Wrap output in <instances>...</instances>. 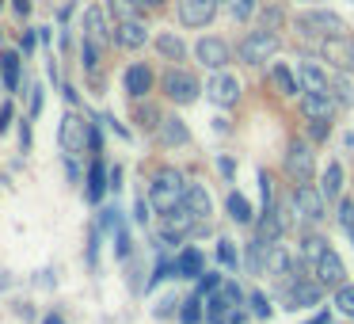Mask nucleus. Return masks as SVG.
<instances>
[{
    "label": "nucleus",
    "mask_w": 354,
    "mask_h": 324,
    "mask_svg": "<svg viewBox=\"0 0 354 324\" xmlns=\"http://www.w3.org/2000/svg\"><path fill=\"white\" fill-rule=\"evenodd\" d=\"M286 172H290L297 183H308L313 179V149H308L305 138L290 141V153H286Z\"/></svg>",
    "instance_id": "nucleus-8"
},
{
    "label": "nucleus",
    "mask_w": 354,
    "mask_h": 324,
    "mask_svg": "<svg viewBox=\"0 0 354 324\" xmlns=\"http://www.w3.org/2000/svg\"><path fill=\"white\" fill-rule=\"evenodd\" d=\"M12 8H16L19 16H27V12H31V0H12Z\"/></svg>",
    "instance_id": "nucleus-42"
},
{
    "label": "nucleus",
    "mask_w": 354,
    "mask_h": 324,
    "mask_svg": "<svg viewBox=\"0 0 354 324\" xmlns=\"http://www.w3.org/2000/svg\"><path fill=\"white\" fill-rule=\"evenodd\" d=\"M194 57H198V65H206V69L221 73L225 65H229V42L217 39V35H206V39L194 42Z\"/></svg>",
    "instance_id": "nucleus-6"
},
{
    "label": "nucleus",
    "mask_w": 354,
    "mask_h": 324,
    "mask_svg": "<svg viewBox=\"0 0 354 324\" xmlns=\"http://www.w3.org/2000/svg\"><path fill=\"white\" fill-rule=\"evenodd\" d=\"M122 84H126V92H130L133 100H141V96H149V88H153V69H149V65H130L126 77H122Z\"/></svg>",
    "instance_id": "nucleus-18"
},
{
    "label": "nucleus",
    "mask_w": 354,
    "mask_h": 324,
    "mask_svg": "<svg viewBox=\"0 0 354 324\" xmlns=\"http://www.w3.org/2000/svg\"><path fill=\"white\" fill-rule=\"evenodd\" d=\"M179 321H183V324H198V321H202V294H194V298L183 301V309H179Z\"/></svg>",
    "instance_id": "nucleus-30"
},
{
    "label": "nucleus",
    "mask_w": 354,
    "mask_h": 324,
    "mask_svg": "<svg viewBox=\"0 0 354 324\" xmlns=\"http://www.w3.org/2000/svg\"><path fill=\"white\" fill-rule=\"evenodd\" d=\"M320 195H324V199H331V202H335L339 195H343V164H339V161H331L328 168H324V179H320Z\"/></svg>",
    "instance_id": "nucleus-21"
},
{
    "label": "nucleus",
    "mask_w": 354,
    "mask_h": 324,
    "mask_svg": "<svg viewBox=\"0 0 354 324\" xmlns=\"http://www.w3.org/2000/svg\"><path fill=\"white\" fill-rule=\"evenodd\" d=\"M229 214H232V222H240V225H252L255 222V214H252V202L244 199V195H229Z\"/></svg>",
    "instance_id": "nucleus-27"
},
{
    "label": "nucleus",
    "mask_w": 354,
    "mask_h": 324,
    "mask_svg": "<svg viewBox=\"0 0 354 324\" xmlns=\"http://www.w3.org/2000/svg\"><path fill=\"white\" fill-rule=\"evenodd\" d=\"M335 309H339V313H343V316H351V321H354V286H339V290H335Z\"/></svg>",
    "instance_id": "nucleus-31"
},
{
    "label": "nucleus",
    "mask_w": 354,
    "mask_h": 324,
    "mask_svg": "<svg viewBox=\"0 0 354 324\" xmlns=\"http://www.w3.org/2000/svg\"><path fill=\"white\" fill-rule=\"evenodd\" d=\"M202 252L198 248H183L179 252V260H176V278H202L206 271H202Z\"/></svg>",
    "instance_id": "nucleus-19"
},
{
    "label": "nucleus",
    "mask_w": 354,
    "mask_h": 324,
    "mask_svg": "<svg viewBox=\"0 0 354 324\" xmlns=\"http://www.w3.org/2000/svg\"><path fill=\"white\" fill-rule=\"evenodd\" d=\"M42 324H65V321H62V316H54V313H50V316H46V321H42Z\"/></svg>",
    "instance_id": "nucleus-44"
},
{
    "label": "nucleus",
    "mask_w": 354,
    "mask_h": 324,
    "mask_svg": "<svg viewBox=\"0 0 354 324\" xmlns=\"http://www.w3.org/2000/svg\"><path fill=\"white\" fill-rule=\"evenodd\" d=\"M198 222V217L191 214V210L179 202L176 210H168V214H160V237L164 240H183L187 233H191V225Z\"/></svg>",
    "instance_id": "nucleus-9"
},
{
    "label": "nucleus",
    "mask_w": 354,
    "mask_h": 324,
    "mask_svg": "<svg viewBox=\"0 0 354 324\" xmlns=\"http://www.w3.org/2000/svg\"><path fill=\"white\" fill-rule=\"evenodd\" d=\"M183 195H187L183 172L160 168V172L153 176V183H149V206H153L156 214H168V210H176L179 202H183Z\"/></svg>",
    "instance_id": "nucleus-1"
},
{
    "label": "nucleus",
    "mask_w": 354,
    "mask_h": 324,
    "mask_svg": "<svg viewBox=\"0 0 354 324\" xmlns=\"http://www.w3.org/2000/svg\"><path fill=\"white\" fill-rule=\"evenodd\" d=\"M115 39V35L107 31V16H103L100 8H88L84 12V42H92V46H107V42Z\"/></svg>",
    "instance_id": "nucleus-15"
},
{
    "label": "nucleus",
    "mask_w": 354,
    "mask_h": 324,
    "mask_svg": "<svg viewBox=\"0 0 354 324\" xmlns=\"http://www.w3.org/2000/svg\"><path fill=\"white\" fill-rule=\"evenodd\" d=\"M335 96L331 92H305V100H301V111H305V118H331L335 115Z\"/></svg>",
    "instance_id": "nucleus-16"
},
{
    "label": "nucleus",
    "mask_w": 354,
    "mask_h": 324,
    "mask_svg": "<svg viewBox=\"0 0 354 324\" xmlns=\"http://www.w3.org/2000/svg\"><path fill=\"white\" fill-rule=\"evenodd\" d=\"M324 252H328V240H324V237H305V255H308V260H320V255Z\"/></svg>",
    "instance_id": "nucleus-36"
},
{
    "label": "nucleus",
    "mask_w": 354,
    "mask_h": 324,
    "mask_svg": "<svg viewBox=\"0 0 354 324\" xmlns=\"http://www.w3.org/2000/svg\"><path fill=\"white\" fill-rule=\"evenodd\" d=\"M217 260H221L229 271H236V248H232V240H225V237L217 240Z\"/></svg>",
    "instance_id": "nucleus-34"
},
{
    "label": "nucleus",
    "mask_w": 354,
    "mask_h": 324,
    "mask_svg": "<svg viewBox=\"0 0 354 324\" xmlns=\"http://www.w3.org/2000/svg\"><path fill=\"white\" fill-rule=\"evenodd\" d=\"M198 80H194V73L187 69H168L164 73V96H168L171 103H194L198 100Z\"/></svg>",
    "instance_id": "nucleus-4"
},
{
    "label": "nucleus",
    "mask_w": 354,
    "mask_h": 324,
    "mask_svg": "<svg viewBox=\"0 0 354 324\" xmlns=\"http://www.w3.org/2000/svg\"><path fill=\"white\" fill-rule=\"evenodd\" d=\"M183 206L191 210V214L198 217V222H206V217H209V195H206V187H202V183H187Z\"/></svg>",
    "instance_id": "nucleus-20"
},
{
    "label": "nucleus",
    "mask_w": 354,
    "mask_h": 324,
    "mask_svg": "<svg viewBox=\"0 0 354 324\" xmlns=\"http://www.w3.org/2000/svg\"><path fill=\"white\" fill-rule=\"evenodd\" d=\"M308 324H328V313H320L316 321H308Z\"/></svg>",
    "instance_id": "nucleus-45"
},
{
    "label": "nucleus",
    "mask_w": 354,
    "mask_h": 324,
    "mask_svg": "<svg viewBox=\"0 0 354 324\" xmlns=\"http://www.w3.org/2000/svg\"><path fill=\"white\" fill-rule=\"evenodd\" d=\"M320 282H313V278H297V282L286 290V309H305V305H316L320 301Z\"/></svg>",
    "instance_id": "nucleus-14"
},
{
    "label": "nucleus",
    "mask_w": 354,
    "mask_h": 324,
    "mask_svg": "<svg viewBox=\"0 0 354 324\" xmlns=\"http://www.w3.org/2000/svg\"><path fill=\"white\" fill-rule=\"evenodd\" d=\"M221 286V275H202L198 278V294H214Z\"/></svg>",
    "instance_id": "nucleus-39"
},
{
    "label": "nucleus",
    "mask_w": 354,
    "mask_h": 324,
    "mask_svg": "<svg viewBox=\"0 0 354 324\" xmlns=\"http://www.w3.org/2000/svg\"><path fill=\"white\" fill-rule=\"evenodd\" d=\"M138 4H141V8H160L164 0H138Z\"/></svg>",
    "instance_id": "nucleus-43"
},
{
    "label": "nucleus",
    "mask_w": 354,
    "mask_h": 324,
    "mask_svg": "<svg viewBox=\"0 0 354 324\" xmlns=\"http://www.w3.org/2000/svg\"><path fill=\"white\" fill-rule=\"evenodd\" d=\"M308 138H313V141L328 138V118H308Z\"/></svg>",
    "instance_id": "nucleus-38"
},
{
    "label": "nucleus",
    "mask_w": 354,
    "mask_h": 324,
    "mask_svg": "<svg viewBox=\"0 0 354 324\" xmlns=\"http://www.w3.org/2000/svg\"><path fill=\"white\" fill-rule=\"evenodd\" d=\"M115 42H118L122 50H138V46H145V42H149L145 24H141V19H126V24H118V27H115Z\"/></svg>",
    "instance_id": "nucleus-17"
},
{
    "label": "nucleus",
    "mask_w": 354,
    "mask_h": 324,
    "mask_svg": "<svg viewBox=\"0 0 354 324\" xmlns=\"http://www.w3.org/2000/svg\"><path fill=\"white\" fill-rule=\"evenodd\" d=\"M107 168H103V161H92V168H88V202H100L103 191H107Z\"/></svg>",
    "instance_id": "nucleus-23"
},
{
    "label": "nucleus",
    "mask_w": 354,
    "mask_h": 324,
    "mask_svg": "<svg viewBox=\"0 0 354 324\" xmlns=\"http://www.w3.org/2000/svg\"><path fill=\"white\" fill-rule=\"evenodd\" d=\"M335 214H339V225H343V229L354 237V202H351V199H343V202H339Z\"/></svg>",
    "instance_id": "nucleus-35"
},
{
    "label": "nucleus",
    "mask_w": 354,
    "mask_h": 324,
    "mask_svg": "<svg viewBox=\"0 0 354 324\" xmlns=\"http://www.w3.org/2000/svg\"><path fill=\"white\" fill-rule=\"evenodd\" d=\"M313 275H316V282L320 286H343V278H346V267H343V260H339V252L335 248H328V252L320 255V260L313 263Z\"/></svg>",
    "instance_id": "nucleus-10"
},
{
    "label": "nucleus",
    "mask_w": 354,
    "mask_h": 324,
    "mask_svg": "<svg viewBox=\"0 0 354 324\" xmlns=\"http://www.w3.org/2000/svg\"><path fill=\"white\" fill-rule=\"evenodd\" d=\"M293 206H297V214L305 217V222H320L324 217V195L313 191L308 183H297V191H293Z\"/></svg>",
    "instance_id": "nucleus-13"
},
{
    "label": "nucleus",
    "mask_w": 354,
    "mask_h": 324,
    "mask_svg": "<svg viewBox=\"0 0 354 324\" xmlns=\"http://www.w3.org/2000/svg\"><path fill=\"white\" fill-rule=\"evenodd\" d=\"M270 84H274L282 96H297V92H301V88H297V77H293V69H290V65H282V62L270 69Z\"/></svg>",
    "instance_id": "nucleus-24"
},
{
    "label": "nucleus",
    "mask_w": 354,
    "mask_h": 324,
    "mask_svg": "<svg viewBox=\"0 0 354 324\" xmlns=\"http://www.w3.org/2000/svg\"><path fill=\"white\" fill-rule=\"evenodd\" d=\"M84 145L92 149V123L80 118V115H65L62 118V149H65V156H80Z\"/></svg>",
    "instance_id": "nucleus-3"
},
{
    "label": "nucleus",
    "mask_w": 354,
    "mask_h": 324,
    "mask_svg": "<svg viewBox=\"0 0 354 324\" xmlns=\"http://www.w3.org/2000/svg\"><path fill=\"white\" fill-rule=\"evenodd\" d=\"M156 50H160V57H168V62H183L187 57V46L176 35H160V39H156Z\"/></svg>",
    "instance_id": "nucleus-28"
},
{
    "label": "nucleus",
    "mask_w": 354,
    "mask_h": 324,
    "mask_svg": "<svg viewBox=\"0 0 354 324\" xmlns=\"http://www.w3.org/2000/svg\"><path fill=\"white\" fill-rule=\"evenodd\" d=\"M19 62H24V57H19L16 50H4V54H0V69H4V88H8V92L19 88Z\"/></svg>",
    "instance_id": "nucleus-26"
},
{
    "label": "nucleus",
    "mask_w": 354,
    "mask_h": 324,
    "mask_svg": "<svg viewBox=\"0 0 354 324\" xmlns=\"http://www.w3.org/2000/svg\"><path fill=\"white\" fill-rule=\"evenodd\" d=\"M301 84H305V92H331V80L324 77V69L316 62L301 65Z\"/></svg>",
    "instance_id": "nucleus-22"
},
{
    "label": "nucleus",
    "mask_w": 354,
    "mask_h": 324,
    "mask_svg": "<svg viewBox=\"0 0 354 324\" xmlns=\"http://www.w3.org/2000/svg\"><path fill=\"white\" fill-rule=\"evenodd\" d=\"M138 0H111V16L118 19V24H126V19H138Z\"/></svg>",
    "instance_id": "nucleus-29"
},
{
    "label": "nucleus",
    "mask_w": 354,
    "mask_h": 324,
    "mask_svg": "<svg viewBox=\"0 0 354 324\" xmlns=\"http://www.w3.org/2000/svg\"><path fill=\"white\" fill-rule=\"evenodd\" d=\"M240 62L244 65H263V62H270V57L282 50V39H278L270 27H259V31H252V35H244V42H240Z\"/></svg>",
    "instance_id": "nucleus-2"
},
{
    "label": "nucleus",
    "mask_w": 354,
    "mask_h": 324,
    "mask_svg": "<svg viewBox=\"0 0 354 324\" xmlns=\"http://www.w3.org/2000/svg\"><path fill=\"white\" fill-rule=\"evenodd\" d=\"M331 96H335L339 107H351L354 103V88L346 84V80H331Z\"/></svg>",
    "instance_id": "nucleus-33"
},
{
    "label": "nucleus",
    "mask_w": 354,
    "mask_h": 324,
    "mask_svg": "<svg viewBox=\"0 0 354 324\" xmlns=\"http://www.w3.org/2000/svg\"><path fill=\"white\" fill-rule=\"evenodd\" d=\"M259 8H263V0H232V19L248 24V19H252Z\"/></svg>",
    "instance_id": "nucleus-32"
},
{
    "label": "nucleus",
    "mask_w": 354,
    "mask_h": 324,
    "mask_svg": "<svg viewBox=\"0 0 354 324\" xmlns=\"http://www.w3.org/2000/svg\"><path fill=\"white\" fill-rule=\"evenodd\" d=\"M297 31L301 35H308V39H313V35H320V39H328V35H339V31H346L343 27V19L335 16V12H301L297 16Z\"/></svg>",
    "instance_id": "nucleus-5"
},
{
    "label": "nucleus",
    "mask_w": 354,
    "mask_h": 324,
    "mask_svg": "<svg viewBox=\"0 0 354 324\" xmlns=\"http://www.w3.org/2000/svg\"><path fill=\"white\" fill-rule=\"evenodd\" d=\"M160 141L164 145H187L191 134H187V126L179 118H160Z\"/></svg>",
    "instance_id": "nucleus-25"
},
{
    "label": "nucleus",
    "mask_w": 354,
    "mask_h": 324,
    "mask_svg": "<svg viewBox=\"0 0 354 324\" xmlns=\"http://www.w3.org/2000/svg\"><path fill=\"white\" fill-rule=\"evenodd\" d=\"M324 57H328L335 69L354 73V35H346V31L328 35V39H324Z\"/></svg>",
    "instance_id": "nucleus-7"
},
{
    "label": "nucleus",
    "mask_w": 354,
    "mask_h": 324,
    "mask_svg": "<svg viewBox=\"0 0 354 324\" xmlns=\"http://www.w3.org/2000/svg\"><path fill=\"white\" fill-rule=\"evenodd\" d=\"M8 123H12V103H4V107H0V134L8 130Z\"/></svg>",
    "instance_id": "nucleus-40"
},
{
    "label": "nucleus",
    "mask_w": 354,
    "mask_h": 324,
    "mask_svg": "<svg viewBox=\"0 0 354 324\" xmlns=\"http://www.w3.org/2000/svg\"><path fill=\"white\" fill-rule=\"evenodd\" d=\"M206 92H209V100H214L217 107H232V103L240 100V80L221 69V73H214V80L206 84Z\"/></svg>",
    "instance_id": "nucleus-12"
},
{
    "label": "nucleus",
    "mask_w": 354,
    "mask_h": 324,
    "mask_svg": "<svg viewBox=\"0 0 354 324\" xmlns=\"http://www.w3.org/2000/svg\"><path fill=\"white\" fill-rule=\"evenodd\" d=\"M221 0H179V19L187 27H209Z\"/></svg>",
    "instance_id": "nucleus-11"
},
{
    "label": "nucleus",
    "mask_w": 354,
    "mask_h": 324,
    "mask_svg": "<svg viewBox=\"0 0 354 324\" xmlns=\"http://www.w3.org/2000/svg\"><path fill=\"white\" fill-rule=\"evenodd\" d=\"M248 305H252V309H255V316H263V321L270 316V305H267V298H263L259 290H252V298H248Z\"/></svg>",
    "instance_id": "nucleus-37"
},
{
    "label": "nucleus",
    "mask_w": 354,
    "mask_h": 324,
    "mask_svg": "<svg viewBox=\"0 0 354 324\" xmlns=\"http://www.w3.org/2000/svg\"><path fill=\"white\" fill-rule=\"evenodd\" d=\"M39 111H42V88H35L31 92V115H39Z\"/></svg>",
    "instance_id": "nucleus-41"
},
{
    "label": "nucleus",
    "mask_w": 354,
    "mask_h": 324,
    "mask_svg": "<svg viewBox=\"0 0 354 324\" xmlns=\"http://www.w3.org/2000/svg\"><path fill=\"white\" fill-rule=\"evenodd\" d=\"M0 4H4V0H0Z\"/></svg>",
    "instance_id": "nucleus-46"
}]
</instances>
